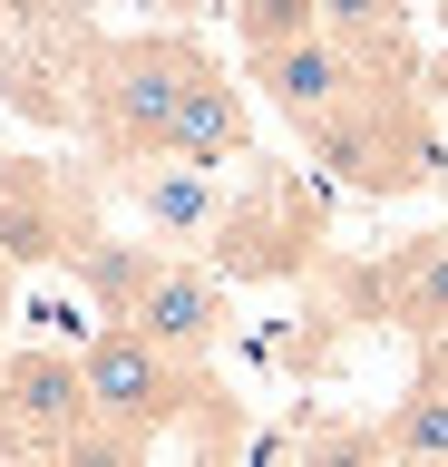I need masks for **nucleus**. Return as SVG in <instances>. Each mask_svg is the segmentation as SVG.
I'll use <instances>...</instances> for the list:
<instances>
[{
  "mask_svg": "<svg viewBox=\"0 0 448 467\" xmlns=\"http://www.w3.org/2000/svg\"><path fill=\"white\" fill-rule=\"evenodd\" d=\"M244 146H254V127H244L234 78H224V68H205V78H195V98H185V127H176V156H166V166L224 175V166H244Z\"/></svg>",
  "mask_w": 448,
  "mask_h": 467,
  "instance_id": "423d86ee",
  "label": "nucleus"
},
{
  "mask_svg": "<svg viewBox=\"0 0 448 467\" xmlns=\"http://www.w3.org/2000/svg\"><path fill=\"white\" fill-rule=\"evenodd\" d=\"M380 448H390V467H448V379H419L410 400L390 409Z\"/></svg>",
  "mask_w": 448,
  "mask_h": 467,
  "instance_id": "1a4fd4ad",
  "label": "nucleus"
},
{
  "mask_svg": "<svg viewBox=\"0 0 448 467\" xmlns=\"http://www.w3.org/2000/svg\"><path fill=\"white\" fill-rule=\"evenodd\" d=\"M214 58L195 39H118L98 58V137L118 156H176V127H185V98Z\"/></svg>",
  "mask_w": 448,
  "mask_h": 467,
  "instance_id": "f257e3e1",
  "label": "nucleus"
},
{
  "mask_svg": "<svg viewBox=\"0 0 448 467\" xmlns=\"http://www.w3.org/2000/svg\"><path fill=\"white\" fill-rule=\"evenodd\" d=\"M0 467H39V458H0Z\"/></svg>",
  "mask_w": 448,
  "mask_h": 467,
  "instance_id": "ddd939ff",
  "label": "nucleus"
},
{
  "mask_svg": "<svg viewBox=\"0 0 448 467\" xmlns=\"http://www.w3.org/2000/svg\"><path fill=\"white\" fill-rule=\"evenodd\" d=\"M302 467H390V448L370 429H322L312 448H302Z\"/></svg>",
  "mask_w": 448,
  "mask_h": 467,
  "instance_id": "f8f14e48",
  "label": "nucleus"
},
{
  "mask_svg": "<svg viewBox=\"0 0 448 467\" xmlns=\"http://www.w3.org/2000/svg\"><path fill=\"white\" fill-rule=\"evenodd\" d=\"M137 195H147V214H166V224H205V185H195V166L137 175Z\"/></svg>",
  "mask_w": 448,
  "mask_h": 467,
  "instance_id": "9b49d317",
  "label": "nucleus"
},
{
  "mask_svg": "<svg viewBox=\"0 0 448 467\" xmlns=\"http://www.w3.org/2000/svg\"><path fill=\"white\" fill-rule=\"evenodd\" d=\"M360 68H410V0H312Z\"/></svg>",
  "mask_w": 448,
  "mask_h": 467,
  "instance_id": "0eeeda50",
  "label": "nucleus"
},
{
  "mask_svg": "<svg viewBox=\"0 0 448 467\" xmlns=\"http://www.w3.org/2000/svg\"><path fill=\"white\" fill-rule=\"evenodd\" d=\"M390 302H400V321H410V331L448 341V234H429V244H410V254H400Z\"/></svg>",
  "mask_w": 448,
  "mask_h": 467,
  "instance_id": "6e6552de",
  "label": "nucleus"
},
{
  "mask_svg": "<svg viewBox=\"0 0 448 467\" xmlns=\"http://www.w3.org/2000/svg\"><path fill=\"white\" fill-rule=\"evenodd\" d=\"M244 68H254V88H264L273 108L293 117V127H312V137L370 108V68H360V58L341 49L331 29H302V39H273V49H254Z\"/></svg>",
  "mask_w": 448,
  "mask_h": 467,
  "instance_id": "f03ea898",
  "label": "nucleus"
},
{
  "mask_svg": "<svg viewBox=\"0 0 448 467\" xmlns=\"http://www.w3.org/2000/svg\"><path fill=\"white\" fill-rule=\"evenodd\" d=\"M49 467H147V438H137V429H108V419H89V429L68 438Z\"/></svg>",
  "mask_w": 448,
  "mask_h": 467,
  "instance_id": "9d476101",
  "label": "nucleus"
},
{
  "mask_svg": "<svg viewBox=\"0 0 448 467\" xmlns=\"http://www.w3.org/2000/svg\"><path fill=\"white\" fill-rule=\"evenodd\" d=\"M78 370H89V419H108V429L156 438L185 409V379H176L185 360H166V350H156L147 331H127V321H108V331L78 350Z\"/></svg>",
  "mask_w": 448,
  "mask_h": 467,
  "instance_id": "20e7f679",
  "label": "nucleus"
},
{
  "mask_svg": "<svg viewBox=\"0 0 448 467\" xmlns=\"http://www.w3.org/2000/svg\"><path fill=\"white\" fill-rule=\"evenodd\" d=\"M78 429H89V370L68 350H10L0 360V448L49 467Z\"/></svg>",
  "mask_w": 448,
  "mask_h": 467,
  "instance_id": "7ed1b4c3",
  "label": "nucleus"
},
{
  "mask_svg": "<svg viewBox=\"0 0 448 467\" xmlns=\"http://www.w3.org/2000/svg\"><path fill=\"white\" fill-rule=\"evenodd\" d=\"M127 331H147L166 360H205L214 341H224V292H214V273H195V263H137V283H127L118 302Z\"/></svg>",
  "mask_w": 448,
  "mask_h": 467,
  "instance_id": "39448f33",
  "label": "nucleus"
}]
</instances>
